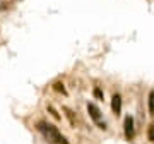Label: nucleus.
Masks as SVG:
<instances>
[{"label": "nucleus", "mask_w": 154, "mask_h": 144, "mask_svg": "<svg viewBox=\"0 0 154 144\" xmlns=\"http://www.w3.org/2000/svg\"><path fill=\"white\" fill-rule=\"evenodd\" d=\"M149 111L154 115V89L149 93Z\"/></svg>", "instance_id": "0eeeda50"}, {"label": "nucleus", "mask_w": 154, "mask_h": 144, "mask_svg": "<svg viewBox=\"0 0 154 144\" xmlns=\"http://www.w3.org/2000/svg\"><path fill=\"white\" fill-rule=\"evenodd\" d=\"M111 110H113L115 115L122 113V96L120 94H113V98H111Z\"/></svg>", "instance_id": "20e7f679"}, {"label": "nucleus", "mask_w": 154, "mask_h": 144, "mask_svg": "<svg viewBox=\"0 0 154 144\" xmlns=\"http://www.w3.org/2000/svg\"><path fill=\"white\" fill-rule=\"evenodd\" d=\"M63 111H65V115H67V118H69L70 125H72V127H75V124H77V117L74 115V111H72L70 108H67V106H63Z\"/></svg>", "instance_id": "39448f33"}, {"label": "nucleus", "mask_w": 154, "mask_h": 144, "mask_svg": "<svg viewBox=\"0 0 154 144\" xmlns=\"http://www.w3.org/2000/svg\"><path fill=\"white\" fill-rule=\"evenodd\" d=\"M53 89H55L57 93H62L63 96L67 94V89H65V86H63V83H60V81H57V83L53 84Z\"/></svg>", "instance_id": "423d86ee"}, {"label": "nucleus", "mask_w": 154, "mask_h": 144, "mask_svg": "<svg viewBox=\"0 0 154 144\" xmlns=\"http://www.w3.org/2000/svg\"><path fill=\"white\" fill-rule=\"evenodd\" d=\"M88 113H89V117L93 118V122L96 124L101 130H106V129H108L106 124H105V120L101 118V110H99L94 103H88Z\"/></svg>", "instance_id": "f03ea898"}, {"label": "nucleus", "mask_w": 154, "mask_h": 144, "mask_svg": "<svg viewBox=\"0 0 154 144\" xmlns=\"http://www.w3.org/2000/svg\"><path fill=\"white\" fill-rule=\"evenodd\" d=\"M93 94H94V98H96V100H103V96H105V94H103V91H101L99 88H94Z\"/></svg>", "instance_id": "1a4fd4ad"}, {"label": "nucleus", "mask_w": 154, "mask_h": 144, "mask_svg": "<svg viewBox=\"0 0 154 144\" xmlns=\"http://www.w3.org/2000/svg\"><path fill=\"white\" fill-rule=\"evenodd\" d=\"M123 130H125V137L130 141V139H134V118L132 115H127L125 117V122H123Z\"/></svg>", "instance_id": "7ed1b4c3"}, {"label": "nucleus", "mask_w": 154, "mask_h": 144, "mask_svg": "<svg viewBox=\"0 0 154 144\" xmlns=\"http://www.w3.org/2000/svg\"><path fill=\"white\" fill-rule=\"evenodd\" d=\"M149 141H151V142H154V125H149Z\"/></svg>", "instance_id": "9d476101"}, {"label": "nucleus", "mask_w": 154, "mask_h": 144, "mask_svg": "<svg viewBox=\"0 0 154 144\" xmlns=\"http://www.w3.org/2000/svg\"><path fill=\"white\" fill-rule=\"evenodd\" d=\"M38 130L43 134V137L46 139V142L50 144H69L67 139L60 134V130L51 125V124H46V122H39L38 124Z\"/></svg>", "instance_id": "f257e3e1"}, {"label": "nucleus", "mask_w": 154, "mask_h": 144, "mask_svg": "<svg viewBox=\"0 0 154 144\" xmlns=\"http://www.w3.org/2000/svg\"><path fill=\"white\" fill-rule=\"evenodd\" d=\"M48 111L51 113V117H53L55 120H60V118H62V117H60V113H58V111H57V110H55V108H53L51 105H48Z\"/></svg>", "instance_id": "6e6552de"}]
</instances>
